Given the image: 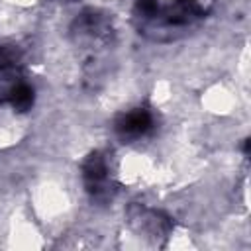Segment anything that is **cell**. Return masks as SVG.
I'll use <instances>...</instances> for the list:
<instances>
[{
  "label": "cell",
  "instance_id": "obj_1",
  "mask_svg": "<svg viewBox=\"0 0 251 251\" xmlns=\"http://www.w3.org/2000/svg\"><path fill=\"white\" fill-rule=\"evenodd\" d=\"M214 0H137V14L155 29L186 27L200 20Z\"/></svg>",
  "mask_w": 251,
  "mask_h": 251
},
{
  "label": "cell",
  "instance_id": "obj_5",
  "mask_svg": "<svg viewBox=\"0 0 251 251\" xmlns=\"http://www.w3.org/2000/svg\"><path fill=\"white\" fill-rule=\"evenodd\" d=\"M22 61V51L16 45H4L0 47V73L16 71Z\"/></svg>",
  "mask_w": 251,
  "mask_h": 251
},
{
  "label": "cell",
  "instance_id": "obj_2",
  "mask_svg": "<svg viewBox=\"0 0 251 251\" xmlns=\"http://www.w3.org/2000/svg\"><path fill=\"white\" fill-rule=\"evenodd\" d=\"M82 176H84L86 188L96 198L110 196V173H108L106 159L100 153H92L84 161V165H82Z\"/></svg>",
  "mask_w": 251,
  "mask_h": 251
},
{
  "label": "cell",
  "instance_id": "obj_3",
  "mask_svg": "<svg viewBox=\"0 0 251 251\" xmlns=\"http://www.w3.org/2000/svg\"><path fill=\"white\" fill-rule=\"evenodd\" d=\"M151 127H153V114L145 108L129 110V112L122 114L116 122L118 133L122 137H127V139L143 137L147 131H151Z\"/></svg>",
  "mask_w": 251,
  "mask_h": 251
},
{
  "label": "cell",
  "instance_id": "obj_4",
  "mask_svg": "<svg viewBox=\"0 0 251 251\" xmlns=\"http://www.w3.org/2000/svg\"><path fill=\"white\" fill-rule=\"evenodd\" d=\"M6 100H8V104L14 108V110H18V112H25V110H29L31 108V104H33V88L27 84V82H16V84H12L10 86V90H8V94H6Z\"/></svg>",
  "mask_w": 251,
  "mask_h": 251
}]
</instances>
